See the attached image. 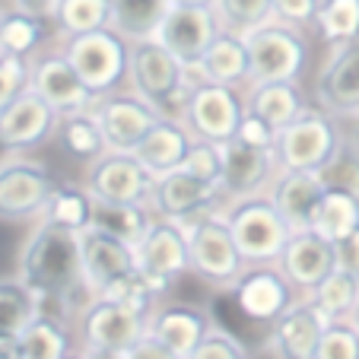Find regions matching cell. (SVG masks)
<instances>
[{
  "label": "cell",
  "mask_w": 359,
  "mask_h": 359,
  "mask_svg": "<svg viewBox=\"0 0 359 359\" xmlns=\"http://www.w3.org/2000/svg\"><path fill=\"white\" fill-rule=\"evenodd\" d=\"M16 277L35 292L39 312L76 325L86 305L95 299L83 273L80 232L51 223H35L16 258Z\"/></svg>",
  "instance_id": "cell-1"
},
{
  "label": "cell",
  "mask_w": 359,
  "mask_h": 359,
  "mask_svg": "<svg viewBox=\"0 0 359 359\" xmlns=\"http://www.w3.org/2000/svg\"><path fill=\"white\" fill-rule=\"evenodd\" d=\"M191 74L159 39L130 41L128 89L147 99L163 118L184 121L191 99Z\"/></svg>",
  "instance_id": "cell-2"
},
{
  "label": "cell",
  "mask_w": 359,
  "mask_h": 359,
  "mask_svg": "<svg viewBox=\"0 0 359 359\" xmlns=\"http://www.w3.org/2000/svg\"><path fill=\"white\" fill-rule=\"evenodd\" d=\"M188 229V251H191V273L210 290L229 292L245 273L248 261L236 245L229 223H226L223 207L197 213L194 219L182 223Z\"/></svg>",
  "instance_id": "cell-3"
},
{
  "label": "cell",
  "mask_w": 359,
  "mask_h": 359,
  "mask_svg": "<svg viewBox=\"0 0 359 359\" xmlns=\"http://www.w3.org/2000/svg\"><path fill=\"white\" fill-rule=\"evenodd\" d=\"M346 134L340 130L337 118L321 105H309L292 124L277 134V163L290 172H321L344 147Z\"/></svg>",
  "instance_id": "cell-4"
},
{
  "label": "cell",
  "mask_w": 359,
  "mask_h": 359,
  "mask_svg": "<svg viewBox=\"0 0 359 359\" xmlns=\"http://www.w3.org/2000/svg\"><path fill=\"white\" fill-rule=\"evenodd\" d=\"M57 184L61 182L41 159L29 153H4L0 156V223H39Z\"/></svg>",
  "instance_id": "cell-5"
},
{
  "label": "cell",
  "mask_w": 359,
  "mask_h": 359,
  "mask_svg": "<svg viewBox=\"0 0 359 359\" xmlns=\"http://www.w3.org/2000/svg\"><path fill=\"white\" fill-rule=\"evenodd\" d=\"M251 57V83H299L309 67L305 29L271 20L245 35ZM248 83V86H251Z\"/></svg>",
  "instance_id": "cell-6"
},
{
  "label": "cell",
  "mask_w": 359,
  "mask_h": 359,
  "mask_svg": "<svg viewBox=\"0 0 359 359\" xmlns=\"http://www.w3.org/2000/svg\"><path fill=\"white\" fill-rule=\"evenodd\" d=\"M61 48L95 99L128 86L130 41L124 35H118L115 29L74 35V39H64Z\"/></svg>",
  "instance_id": "cell-7"
},
{
  "label": "cell",
  "mask_w": 359,
  "mask_h": 359,
  "mask_svg": "<svg viewBox=\"0 0 359 359\" xmlns=\"http://www.w3.org/2000/svg\"><path fill=\"white\" fill-rule=\"evenodd\" d=\"M226 223H229L236 245L248 264H277L286 242L292 238L290 223L283 213L273 207L267 194L236 201L226 207Z\"/></svg>",
  "instance_id": "cell-8"
},
{
  "label": "cell",
  "mask_w": 359,
  "mask_h": 359,
  "mask_svg": "<svg viewBox=\"0 0 359 359\" xmlns=\"http://www.w3.org/2000/svg\"><path fill=\"white\" fill-rule=\"evenodd\" d=\"M76 337L80 350H105V353H128L134 344H140L149 331V315L137 312L130 305H121L115 299L95 296L86 305V312L76 318Z\"/></svg>",
  "instance_id": "cell-9"
},
{
  "label": "cell",
  "mask_w": 359,
  "mask_h": 359,
  "mask_svg": "<svg viewBox=\"0 0 359 359\" xmlns=\"http://www.w3.org/2000/svg\"><path fill=\"white\" fill-rule=\"evenodd\" d=\"M137 271L147 277L149 290L165 296L172 283L191 273V251H188V229L175 219H153L149 232L137 245Z\"/></svg>",
  "instance_id": "cell-10"
},
{
  "label": "cell",
  "mask_w": 359,
  "mask_h": 359,
  "mask_svg": "<svg viewBox=\"0 0 359 359\" xmlns=\"http://www.w3.org/2000/svg\"><path fill=\"white\" fill-rule=\"evenodd\" d=\"M248 102L242 86H223V83H194L184 111V124L197 140L226 143L238 134Z\"/></svg>",
  "instance_id": "cell-11"
},
{
  "label": "cell",
  "mask_w": 359,
  "mask_h": 359,
  "mask_svg": "<svg viewBox=\"0 0 359 359\" xmlns=\"http://www.w3.org/2000/svg\"><path fill=\"white\" fill-rule=\"evenodd\" d=\"M219 156H223V178H219V197L223 207L236 201L267 194L273 178L280 175V163L273 149H258L242 143L238 137L219 143Z\"/></svg>",
  "instance_id": "cell-12"
},
{
  "label": "cell",
  "mask_w": 359,
  "mask_h": 359,
  "mask_svg": "<svg viewBox=\"0 0 359 359\" xmlns=\"http://www.w3.org/2000/svg\"><path fill=\"white\" fill-rule=\"evenodd\" d=\"M29 89H32L39 99H45L57 115L93 109V102H95V95L89 93L83 76L76 74V67L70 64V57L64 55L61 41H57V45H48L41 55L32 57Z\"/></svg>",
  "instance_id": "cell-13"
},
{
  "label": "cell",
  "mask_w": 359,
  "mask_h": 359,
  "mask_svg": "<svg viewBox=\"0 0 359 359\" xmlns=\"http://www.w3.org/2000/svg\"><path fill=\"white\" fill-rule=\"evenodd\" d=\"M93 111L99 118V128L111 153H134L143 143V137L153 130V124L163 118L147 99H140L128 86L115 89L109 95H99L93 102Z\"/></svg>",
  "instance_id": "cell-14"
},
{
  "label": "cell",
  "mask_w": 359,
  "mask_h": 359,
  "mask_svg": "<svg viewBox=\"0 0 359 359\" xmlns=\"http://www.w3.org/2000/svg\"><path fill=\"white\" fill-rule=\"evenodd\" d=\"M229 296L248 321L273 325L299 299V290L286 280L280 264H248L238 283L229 290Z\"/></svg>",
  "instance_id": "cell-15"
},
{
  "label": "cell",
  "mask_w": 359,
  "mask_h": 359,
  "mask_svg": "<svg viewBox=\"0 0 359 359\" xmlns=\"http://www.w3.org/2000/svg\"><path fill=\"white\" fill-rule=\"evenodd\" d=\"M315 105L334 118L359 115V39L327 45V55L315 74Z\"/></svg>",
  "instance_id": "cell-16"
},
{
  "label": "cell",
  "mask_w": 359,
  "mask_h": 359,
  "mask_svg": "<svg viewBox=\"0 0 359 359\" xmlns=\"http://www.w3.org/2000/svg\"><path fill=\"white\" fill-rule=\"evenodd\" d=\"M86 191L95 201L109 203H147L149 191L156 184V175H149L134 153H105L86 165L83 178Z\"/></svg>",
  "instance_id": "cell-17"
},
{
  "label": "cell",
  "mask_w": 359,
  "mask_h": 359,
  "mask_svg": "<svg viewBox=\"0 0 359 359\" xmlns=\"http://www.w3.org/2000/svg\"><path fill=\"white\" fill-rule=\"evenodd\" d=\"M147 207L153 210V217L159 219H175V223H188L197 213L210 210V207H223L217 184H207L203 178L191 175L184 169L165 172L156 178L153 191H149ZM226 210V207H223Z\"/></svg>",
  "instance_id": "cell-18"
},
{
  "label": "cell",
  "mask_w": 359,
  "mask_h": 359,
  "mask_svg": "<svg viewBox=\"0 0 359 359\" xmlns=\"http://www.w3.org/2000/svg\"><path fill=\"white\" fill-rule=\"evenodd\" d=\"M57 115L45 99L26 89L13 105L0 111V156L4 153H32L57 134Z\"/></svg>",
  "instance_id": "cell-19"
},
{
  "label": "cell",
  "mask_w": 359,
  "mask_h": 359,
  "mask_svg": "<svg viewBox=\"0 0 359 359\" xmlns=\"http://www.w3.org/2000/svg\"><path fill=\"white\" fill-rule=\"evenodd\" d=\"M219 32H223V22L213 7H169L156 39L184 67H194Z\"/></svg>",
  "instance_id": "cell-20"
},
{
  "label": "cell",
  "mask_w": 359,
  "mask_h": 359,
  "mask_svg": "<svg viewBox=\"0 0 359 359\" xmlns=\"http://www.w3.org/2000/svg\"><path fill=\"white\" fill-rule=\"evenodd\" d=\"M327 325H331V318L321 312L318 305L309 296H299L271 325L267 344L277 353V359H315L321 334H325Z\"/></svg>",
  "instance_id": "cell-21"
},
{
  "label": "cell",
  "mask_w": 359,
  "mask_h": 359,
  "mask_svg": "<svg viewBox=\"0 0 359 359\" xmlns=\"http://www.w3.org/2000/svg\"><path fill=\"white\" fill-rule=\"evenodd\" d=\"M277 264H280V271L286 273V280L299 290V296H309V292L337 267L334 242L321 238L315 229L292 232V238L286 242Z\"/></svg>",
  "instance_id": "cell-22"
},
{
  "label": "cell",
  "mask_w": 359,
  "mask_h": 359,
  "mask_svg": "<svg viewBox=\"0 0 359 359\" xmlns=\"http://www.w3.org/2000/svg\"><path fill=\"white\" fill-rule=\"evenodd\" d=\"M80 255L86 283L95 296H102L111 283H118L121 277L137 271V251L99 229L80 232Z\"/></svg>",
  "instance_id": "cell-23"
},
{
  "label": "cell",
  "mask_w": 359,
  "mask_h": 359,
  "mask_svg": "<svg viewBox=\"0 0 359 359\" xmlns=\"http://www.w3.org/2000/svg\"><path fill=\"white\" fill-rule=\"evenodd\" d=\"M213 327V318L207 315V309L188 302H169L156 305L149 312V337H156L159 344H165L169 350H175L178 356H191L197 344L207 337V331Z\"/></svg>",
  "instance_id": "cell-24"
},
{
  "label": "cell",
  "mask_w": 359,
  "mask_h": 359,
  "mask_svg": "<svg viewBox=\"0 0 359 359\" xmlns=\"http://www.w3.org/2000/svg\"><path fill=\"white\" fill-rule=\"evenodd\" d=\"M325 182H321L318 172H290V169H280V175L273 178L271 191L267 197L273 201L283 219L290 223L292 232H302V229H312V219L315 210H318L321 197H325Z\"/></svg>",
  "instance_id": "cell-25"
},
{
  "label": "cell",
  "mask_w": 359,
  "mask_h": 359,
  "mask_svg": "<svg viewBox=\"0 0 359 359\" xmlns=\"http://www.w3.org/2000/svg\"><path fill=\"white\" fill-rule=\"evenodd\" d=\"M191 83H223V86H248L251 83V57H248V41L238 32H223L217 35L207 55L188 67Z\"/></svg>",
  "instance_id": "cell-26"
},
{
  "label": "cell",
  "mask_w": 359,
  "mask_h": 359,
  "mask_svg": "<svg viewBox=\"0 0 359 359\" xmlns=\"http://www.w3.org/2000/svg\"><path fill=\"white\" fill-rule=\"evenodd\" d=\"M197 137L188 130L184 121H172V118H159L153 124L143 143L134 149V156L140 159V165L149 175H165V172H175L184 165L191 147H194Z\"/></svg>",
  "instance_id": "cell-27"
},
{
  "label": "cell",
  "mask_w": 359,
  "mask_h": 359,
  "mask_svg": "<svg viewBox=\"0 0 359 359\" xmlns=\"http://www.w3.org/2000/svg\"><path fill=\"white\" fill-rule=\"evenodd\" d=\"M51 41H57V35L48 16L22 13V10H10V7L4 10V20H0V51L4 55L32 61Z\"/></svg>",
  "instance_id": "cell-28"
},
{
  "label": "cell",
  "mask_w": 359,
  "mask_h": 359,
  "mask_svg": "<svg viewBox=\"0 0 359 359\" xmlns=\"http://www.w3.org/2000/svg\"><path fill=\"white\" fill-rule=\"evenodd\" d=\"M245 102H248V111L261 115L277 130H283L309 109L299 83H251L245 86Z\"/></svg>",
  "instance_id": "cell-29"
},
{
  "label": "cell",
  "mask_w": 359,
  "mask_h": 359,
  "mask_svg": "<svg viewBox=\"0 0 359 359\" xmlns=\"http://www.w3.org/2000/svg\"><path fill=\"white\" fill-rule=\"evenodd\" d=\"M153 210H149L147 203H109V201H95L93 207V226L89 229H99L105 236L118 238V242L137 245L143 242V236L149 232L153 226Z\"/></svg>",
  "instance_id": "cell-30"
},
{
  "label": "cell",
  "mask_w": 359,
  "mask_h": 359,
  "mask_svg": "<svg viewBox=\"0 0 359 359\" xmlns=\"http://www.w3.org/2000/svg\"><path fill=\"white\" fill-rule=\"evenodd\" d=\"M111 16H115V0H57L48 20L55 26L57 41H64L74 35L111 29Z\"/></svg>",
  "instance_id": "cell-31"
},
{
  "label": "cell",
  "mask_w": 359,
  "mask_h": 359,
  "mask_svg": "<svg viewBox=\"0 0 359 359\" xmlns=\"http://www.w3.org/2000/svg\"><path fill=\"white\" fill-rule=\"evenodd\" d=\"M55 137H57V143H61V149L67 153V156L80 159V163H86V165L109 153V143H105V134H102L99 118H95L93 109L61 115Z\"/></svg>",
  "instance_id": "cell-32"
},
{
  "label": "cell",
  "mask_w": 359,
  "mask_h": 359,
  "mask_svg": "<svg viewBox=\"0 0 359 359\" xmlns=\"http://www.w3.org/2000/svg\"><path fill=\"white\" fill-rule=\"evenodd\" d=\"M20 346H22V359H67L74 353L70 325L55 318V315L39 312L20 331Z\"/></svg>",
  "instance_id": "cell-33"
},
{
  "label": "cell",
  "mask_w": 359,
  "mask_h": 359,
  "mask_svg": "<svg viewBox=\"0 0 359 359\" xmlns=\"http://www.w3.org/2000/svg\"><path fill=\"white\" fill-rule=\"evenodd\" d=\"M93 207H95V197L86 191V184L61 182L55 188V194H51V201H48L39 223L61 226V229H70V232H86L93 226Z\"/></svg>",
  "instance_id": "cell-34"
},
{
  "label": "cell",
  "mask_w": 359,
  "mask_h": 359,
  "mask_svg": "<svg viewBox=\"0 0 359 359\" xmlns=\"http://www.w3.org/2000/svg\"><path fill=\"white\" fill-rule=\"evenodd\" d=\"M169 7H172L169 0H115L111 29L118 35H124L128 41L156 39Z\"/></svg>",
  "instance_id": "cell-35"
},
{
  "label": "cell",
  "mask_w": 359,
  "mask_h": 359,
  "mask_svg": "<svg viewBox=\"0 0 359 359\" xmlns=\"http://www.w3.org/2000/svg\"><path fill=\"white\" fill-rule=\"evenodd\" d=\"M356 226H359V197L337 191V188H327L318 203V210H315L312 229L321 238H327V242H340Z\"/></svg>",
  "instance_id": "cell-36"
},
{
  "label": "cell",
  "mask_w": 359,
  "mask_h": 359,
  "mask_svg": "<svg viewBox=\"0 0 359 359\" xmlns=\"http://www.w3.org/2000/svg\"><path fill=\"white\" fill-rule=\"evenodd\" d=\"M309 299H312L331 321H344V318H350L359 302V277L350 271L334 267V271L309 292Z\"/></svg>",
  "instance_id": "cell-37"
},
{
  "label": "cell",
  "mask_w": 359,
  "mask_h": 359,
  "mask_svg": "<svg viewBox=\"0 0 359 359\" xmlns=\"http://www.w3.org/2000/svg\"><path fill=\"white\" fill-rule=\"evenodd\" d=\"M315 32L321 35L325 45L359 39V0H321Z\"/></svg>",
  "instance_id": "cell-38"
},
{
  "label": "cell",
  "mask_w": 359,
  "mask_h": 359,
  "mask_svg": "<svg viewBox=\"0 0 359 359\" xmlns=\"http://www.w3.org/2000/svg\"><path fill=\"white\" fill-rule=\"evenodd\" d=\"M39 315L35 292L20 277L0 280V334H20Z\"/></svg>",
  "instance_id": "cell-39"
},
{
  "label": "cell",
  "mask_w": 359,
  "mask_h": 359,
  "mask_svg": "<svg viewBox=\"0 0 359 359\" xmlns=\"http://www.w3.org/2000/svg\"><path fill=\"white\" fill-rule=\"evenodd\" d=\"M213 10H217L223 29L238 35H248L273 20V0H217Z\"/></svg>",
  "instance_id": "cell-40"
},
{
  "label": "cell",
  "mask_w": 359,
  "mask_h": 359,
  "mask_svg": "<svg viewBox=\"0 0 359 359\" xmlns=\"http://www.w3.org/2000/svg\"><path fill=\"white\" fill-rule=\"evenodd\" d=\"M318 175L325 182V188H337V191L359 197V149L350 140H344V147L334 153V159Z\"/></svg>",
  "instance_id": "cell-41"
},
{
  "label": "cell",
  "mask_w": 359,
  "mask_h": 359,
  "mask_svg": "<svg viewBox=\"0 0 359 359\" xmlns=\"http://www.w3.org/2000/svg\"><path fill=\"white\" fill-rule=\"evenodd\" d=\"M315 359H359V331L350 318L331 321L321 334Z\"/></svg>",
  "instance_id": "cell-42"
},
{
  "label": "cell",
  "mask_w": 359,
  "mask_h": 359,
  "mask_svg": "<svg viewBox=\"0 0 359 359\" xmlns=\"http://www.w3.org/2000/svg\"><path fill=\"white\" fill-rule=\"evenodd\" d=\"M105 299H115V302H121V305H130V309H137V312H153L156 309V302H159V296L153 290H149V283H147V277H143L140 271H134V273H128V277H121L118 283H111L109 290L102 292Z\"/></svg>",
  "instance_id": "cell-43"
},
{
  "label": "cell",
  "mask_w": 359,
  "mask_h": 359,
  "mask_svg": "<svg viewBox=\"0 0 359 359\" xmlns=\"http://www.w3.org/2000/svg\"><path fill=\"white\" fill-rule=\"evenodd\" d=\"M184 359H248V346H245L232 331H226V327H219L217 321H213L207 337H203L201 344L191 350V356H184Z\"/></svg>",
  "instance_id": "cell-44"
},
{
  "label": "cell",
  "mask_w": 359,
  "mask_h": 359,
  "mask_svg": "<svg viewBox=\"0 0 359 359\" xmlns=\"http://www.w3.org/2000/svg\"><path fill=\"white\" fill-rule=\"evenodd\" d=\"M29 70H32V61L0 51V111L29 89Z\"/></svg>",
  "instance_id": "cell-45"
},
{
  "label": "cell",
  "mask_w": 359,
  "mask_h": 359,
  "mask_svg": "<svg viewBox=\"0 0 359 359\" xmlns=\"http://www.w3.org/2000/svg\"><path fill=\"white\" fill-rule=\"evenodd\" d=\"M184 172L191 175L203 178L207 184H217L219 188V178H223V156H219V143H207V140H194L191 147L188 159L182 165Z\"/></svg>",
  "instance_id": "cell-46"
},
{
  "label": "cell",
  "mask_w": 359,
  "mask_h": 359,
  "mask_svg": "<svg viewBox=\"0 0 359 359\" xmlns=\"http://www.w3.org/2000/svg\"><path fill=\"white\" fill-rule=\"evenodd\" d=\"M277 134L280 130L273 128V124H267L261 115H255V111H245L242 124H238V140L248 143V147H258V149H273L277 147Z\"/></svg>",
  "instance_id": "cell-47"
},
{
  "label": "cell",
  "mask_w": 359,
  "mask_h": 359,
  "mask_svg": "<svg viewBox=\"0 0 359 359\" xmlns=\"http://www.w3.org/2000/svg\"><path fill=\"white\" fill-rule=\"evenodd\" d=\"M318 7H321V0H273V20L309 29V26H315Z\"/></svg>",
  "instance_id": "cell-48"
},
{
  "label": "cell",
  "mask_w": 359,
  "mask_h": 359,
  "mask_svg": "<svg viewBox=\"0 0 359 359\" xmlns=\"http://www.w3.org/2000/svg\"><path fill=\"white\" fill-rule=\"evenodd\" d=\"M334 258H337L340 271H350L359 277V226L350 236L340 238V242H334Z\"/></svg>",
  "instance_id": "cell-49"
},
{
  "label": "cell",
  "mask_w": 359,
  "mask_h": 359,
  "mask_svg": "<svg viewBox=\"0 0 359 359\" xmlns=\"http://www.w3.org/2000/svg\"><path fill=\"white\" fill-rule=\"evenodd\" d=\"M124 359H182L175 350H169L165 344H159L156 337H143L140 344H134L128 353H124Z\"/></svg>",
  "instance_id": "cell-50"
},
{
  "label": "cell",
  "mask_w": 359,
  "mask_h": 359,
  "mask_svg": "<svg viewBox=\"0 0 359 359\" xmlns=\"http://www.w3.org/2000/svg\"><path fill=\"white\" fill-rule=\"evenodd\" d=\"M10 10H22V13H35V16H51L57 0H0Z\"/></svg>",
  "instance_id": "cell-51"
},
{
  "label": "cell",
  "mask_w": 359,
  "mask_h": 359,
  "mask_svg": "<svg viewBox=\"0 0 359 359\" xmlns=\"http://www.w3.org/2000/svg\"><path fill=\"white\" fill-rule=\"evenodd\" d=\"M0 359H22L20 334H0Z\"/></svg>",
  "instance_id": "cell-52"
},
{
  "label": "cell",
  "mask_w": 359,
  "mask_h": 359,
  "mask_svg": "<svg viewBox=\"0 0 359 359\" xmlns=\"http://www.w3.org/2000/svg\"><path fill=\"white\" fill-rule=\"evenodd\" d=\"M86 359H124V353H105V350H80Z\"/></svg>",
  "instance_id": "cell-53"
},
{
  "label": "cell",
  "mask_w": 359,
  "mask_h": 359,
  "mask_svg": "<svg viewBox=\"0 0 359 359\" xmlns=\"http://www.w3.org/2000/svg\"><path fill=\"white\" fill-rule=\"evenodd\" d=\"M172 7H213L217 0H169Z\"/></svg>",
  "instance_id": "cell-54"
},
{
  "label": "cell",
  "mask_w": 359,
  "mask_h": 359,
  "mask_svg": "<svg viewBox=\"0 0 359 359\" xmlns=\"http://www.w3.org/2000/svg\"><path fill=\"white\" fill-rule=\"evenodd\" d=\"M350 121H353V130H350V134H346V140H350L353 147L359 149V115H356V118H350Z\"/></svg>",
  "instance_id": "cell-55"
},
{
  "label": "cell",
  "mask_w": 359,
  "mask_h": 359,
  "mask_svg": "<svg viewBox=\"0 0 359 359\" xmlns=\"http://www.w3.org/2000/svg\"><path fill=\"white\" fill-rule=\"evenodd\" d=\"M350 321L356 325V331H359V302H356V309H353V315H350Z\"/></svg>",
  "instance_id": "cell-56"
},
{
  "label": "cell",
  "mask_w": 359,
  "mask_h": 359,
  "mask_svg": "<svg viewBox=\"0 0 359 359\" xmlns=\"http://www.w3.org/2000/svg\"><path fill=\"white\" fill-rule=\"evenodd\" d=\"M67 359H86V356H83V353H70Z\"/></svg>",
  "instance_id": "cell-57"
},
{
  "label": "cell",
  "mask_w": 359,
  "mask_h": 359,
  "mask_svg": "<svg viewBox=\"0 0 359 359\" xmlns=\"http://www.w3.org/2000/svg\"><path fill=\"white\" fill-rule=\"evenodd\" d=\"M4 10H7V7H4V4H0V20H4Z\"/></svg>",
  "instance_id": "cell-58"
}]
</instances>
